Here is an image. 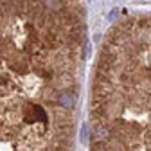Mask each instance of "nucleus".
Here are the masks:
<instances>
[{"label":"nucleus","mask_w":151,"mask_h":151,"mask_svg":"<svg viewBox=\"0 0 151 151\" xmlns=\"http://www.w3.org/2000/svg\"><path fill=\"white\" fill-rule=\"evenodd\" d=\"M92 151H151V16L104 38L92 88Z\"/></svg>","instance_id":"nucleus-1"}]
</instances>
